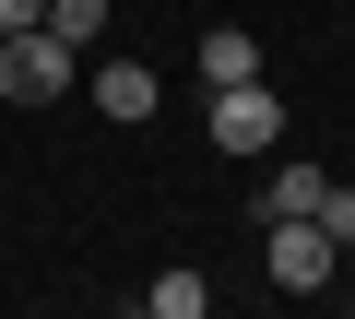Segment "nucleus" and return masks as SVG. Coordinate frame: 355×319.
<instances>
[{
    "label": "nucleus",
    "instance_id": "nucleus-6",
    "mask_svg": "<svg viewBox=\"0 0 355 319\" xmlns=\"http://www.w3.org/2000/svg\"><path fill=\"white\" fill-rule=\"evenodd\" d=\"M320 190H331L320 166H272V178H261V225H284V213H320Z\"/></svg>",
    "mask_w": 355,
    "mask_h": 319
},
{
    "label": "nucleus",
    "instance_id": "nucleus-7",
    "mask_svg": "<svg viewBox=\"0 0 355 319\" xmlns=\"http://www.w3.org/2000/svg\"><path fill=\"white\" fill-rule=\"evenodd\" d=\"M142 307H154V319H202V307H214V284H202V272H154V284H142Z\"/></svg>",
    "mask_w": 355,
    "mask_h": 319
},
{
    "label": "nucleus",
    "instance_id": "nucleus-9",
    "mask_svg": "<svg viewBox=\"0 0 355 319\" xmlns=\"http://www.w3.org/2000/svg\"><path fill=\"white\" fill-rule=\"evenodd\" d=\"M320 225H331V248L355 260V190H320Z\"/></svg>",
    "mask_w": 355,
    "mask_h": 319
},
{
    "label": "nucleus",
    "instance_id": "nucleus-8",
    "mask_svg": "<svg viewBox=\"0 0 355 319\" xmlns=\"http://www.w3.org/2000/svg\"><path fill=\"white\" fill-rule=\"evenodd\" d=\"M36 24H48L60 48H95V36H107V0H48V12H36Z\"/></svg>",
    "mask_w": 355,
    "mask_h": 319
},
{
    "label": "nucleus",
    "instance_id": "nucleus-2",
    "mask_svg": "<svg viewBox=\"0 0 355 319\" xmlns=\"http://www.w3.org/2000/svg\"><path fill=\"white\" fill-rule=\"evenodd\" d=\"M71 71H83V48H60L48 24L0 36V95H12V107H48V95H71Z\"/></svg>",
    "mask_w": 355,
    "mask_h": 319
},
{
    "label": "nucleus",
    "instance_id": "nucleus-3",
    "mask_svg": "<svg viewBox=\"0 0 355 319\" xmlns=\"http://www.w3.org/2000/svg\"><path fill=\"white\" fill-rule=\"evenodd\" d=\"M284 142V95L249 71V83H214V154H249V166H261V154Z\"/></svg>",
    "mask_w": 355,
    "mask_h": 319
},
{
    "label": "nucleus",
    "instance_id": "nucleus-5",
    "mask_svg": "<svg viewBox=\"0 0 355 319\" xmlns=\"http://www.w3.org/2000/svg\"><path fill=\"white\" fill-rule=\"evenodd\" d=\"M261 71V36L249 24H202V83H249Z\"/></svg>",
    "mask_w": 355,
    "mask_h": 319
},
{
    "label": "nucleus",
    "instance_id": "nucleus-1",
    "mask_svg": "<svg viewBox=\"0 0 355 319\" xmlns=\"http://www.w3.org/2000/svg\"><path fill=\"white\" fill-rule=\"evenodd\" d=\"M261 272H272L284 295H331V284H343V248H331L320 213H284V225H261Z\"/></svg>",
    "mask_w": 355,
    "mask_h": 319
},
{
    "label": "nucleus",
    "instance_id": "nucleus-4",
    "mask_svg": "<svg viewBox=\"0 0 355 319\" xmlns=\"http://www.w3.org/2000/svg\"><path fill=\"white\" fill-rule=\"evenodd\" d=\"M95 107H107V118H119V130H142V118H154V107H166V83H154V71H142V60H107V71H95Z\"/></svg>",
    "mask_w": 355,
    "mask_h": 319
},
{
    "label": "nucleus",
    "instance_id": "nucleus-10",
    "mask_svg": "<svg viewBox=\"0 0 355 319\" xmlns=\"http://www.w3.org/2000/svg\"><path fill=\"white\" fill-rule=\"evenodd\" d=\"M36 12H48V0H0V36H24V24H36Z\"/></svg>",
    "mask_w": 355,
    "mask_h": 319
}]
</instances>
